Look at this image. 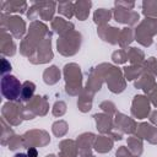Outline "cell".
I'll use <instances>...</instances> for the list:
<instances>
[{"mask_svg":"<svg viewBox=\"0 0 157 157\" xmlns=\"http://www.w3.org/2000/svg\"><path fill=\"white\" fill-rule=\"evenodd\" d=\"M13 157H29V156H28V153H23V152H21V153H16Z\"/></svg>","mask_w":157,"mask_h":157,"instance_id":"277c9868","label":"cell"},{"mask_svg":"<svg viewBox=\"0 0 157 157\" xmlns=\"http://www.w3.org/2000/svg\"><path fill=\"white\" fill-rule=\"evenodd\" d=\"M1 93L9 101L20 99L22 94V83L13 75H5L1 78Z\"/></svg>","mask_w":157,"mask_h":157,"instance_id":"6da1fadb","label":"cell"},{"mask_svg":"<svg viewBox=\"0 0 157 157\" xmlns=\"http://www.w3.org/2000/svg\"><path fill=\"white\" fill-rule=\"evenodd\" d=\"M28 156H29V157H37V151H36L34 148H31V150L28 151Z\"/></svg>","mask_w":157,"mask_h":157,"instance_id":"3957f363","label":"cell"},{"mask_svg":"<svg viewBox=\"0 0 157 157\" xmlns=\"http://www.w3.org/2000/svg\"><path fill=\"white\" fill-rule=\"evenodd\" d=\"M34 88H36L34 83H32V82H29V81H26V82L22 85V94H21V98H22L23 101L29 99V98L32 97L33 92H34Z\"/></svg>","mask_w":157,"mask_h":157,"instance_id":"7a4b0ae2","label":"cell"}]
</instances>
